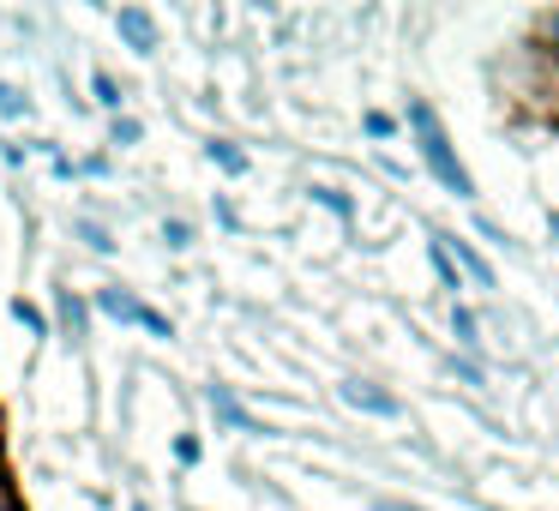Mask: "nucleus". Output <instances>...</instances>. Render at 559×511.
<instances>
[{
	"label": "nucleus",
	"instance_id": "nucleus-5",
	"mask_svg": "<svg viewBox=\"0 0 559 511\" xmlns=\"http://www.w3.org/2000/svg\"><path fill=\"white\" fill-rule=\"evenodd\" d=\"M115 25H121V37L133 43L139 55H151V43H157V31H151V19H145V13H133V7H127V13L115 19Z\"/></svg>",
	"mask_w": 559,
	"mask_h": 511
},
{
	"label": "nucleus",
	"instance_id": "nucleus-8",
	"mask_svg": "<svg viewBox=\"0 0 559 511\" xmlns=\"http://www.w3.org/2000/svg\"><path fill=\"white\" fill-rule=\"evenodd\" d=\"M211 163H223L229 175H241V169H247V157H241V151H229V145H211Z\"/></svg>",
	"mask_w": 559,
	"mask_h": 511
},
{
	"label": "nucleus",
	"instance_id": "nucleus-6",
	"mask_svg": "<svg viewBox=\"0 0 559 511\" xmlns=\"http://www.w3.org/2000/svg\"><path fill=\"white\" fill-rule=\"evenodd\" d=\"M451 331H457V343H463V349H475V343H481V325H475V313H469V307H451Z\"/></svg>",
	"mask_w": 559,
	"mask_h": 511
},
{
	"label": "nucleus",
	"instance_id": "nucleus-12",
	"mask_svg": "<svg viewBox=\"0 0 559 511\" xmlns=\"http://www.w3.org/2000/svg\"><path fill=\"white\" fill-rule=\"evenodd\" d=\"M547 37H559V13H554V19H547Z\"/></svg>",
	"mask_w": 559,
	"mask_h": 511
},
{
	"label": "nucleus",
	"instance_id": "nucleus-2",
	"mask_svg": "<svg viewBox=\"0 0 559 511\" xmlns=\"http://www.w3.org/2000/svg\"><path fill=\"white\" fill-rule=\"evenodd\" d=\"M103 313L133 319V325H145V331H151V337H169V319H163V313H151V307H139V301H127L121 289H109V295H103Z\"/></svg>",
	"mask_w": 559,
	"mask_h": 511
},
{
	"label": "nucleus",
	"instance_id": "nucleus-1",
	"mask_svg": "<svg viewBox=\"0 0 559 511\" xmlns=\"http://www.w3.org/2000/svg\"><path fill=\"white\" fill-rule=\"evenodd\" d=\"M409 127H415V139H421V157H427V169L439 175V187H451L457 199H475V181H469V169L457 163V151H451L439 115L427 109V103H409Z\"/></svg>",
	"mask_w": 559,
	"mask_h": 511
},
{
	"label": "nucleus",
	"instance_id": "nucleus-10",
	"mask_svg": "<svg viewBox=\"0 0 559 511\" xmlns=\"http://www.w3.org/2000/svg\"><path fill=\"white\" fill-rule=\"evenodd\" d=\"M0 115H25V97H19V91H7V85H0Z\"/></svg>",
	"mask_w": 559,
	"mask_h": 511
},
{
	"label": "nucleus",
	"instance_id": "nucleus-9",
	"mask_svg": "<svg viewBox=\"0 0 559 511\" xmlns=\"http://www.w3.org/2000/svg\"><path fill=\"white\" fill-rule=\"evenodd\" d=\"M313 199H319L325 211H337V217H349V199H343V193H331V187H313Z\"/></svg>",
	"mask_w": 559,
	"mask_h": 511
},
{
	"label": "nucleus",
	"instance_id": "nucleus-4",
	"mask_svg": "<svg viewBox=\"0 0 559 511\" xmlns=\"http://www.w3.org/2000/svg\"><path fill=\"white\" fill-rule=\"evenodd\" d=\"M439 247H445V253H457V265H463V271H469V277H475V283H481V289H487V283H493V265H487V259H481V253H475V247H469V241H445V235H439Z\"/></svg>",
	"mask_w": 559,
	"mask_h": 511
},
{
	"label": "nucleus",
	"instance_id": "nucleus-3",
	"mask_svg": "<svg viewBox=\"0 0 559 511\" xmlns=\"http://www.w3.org/2000/svg\"><path fill=\"white\" fill-rule=\"evenodd\" d=\"M343 403H355V409H373V415H397V397L361 385V379H349V385H343Z\"/></svg>",
	"mask_w": 559,
	"mask_h": 511
},
{
	"label": "nucleus",
	"instance_id": "nucleus-7",
	"mask_svg": "<svg viewBox=\"0 0 559 511\" xmlns=\"http://www.w3.org/2000/svg\"><path fill=\"white\" fill-rule=\"evenodd\" d=\"M433 271H439V277H445V289H463V271L451 265V253H445V247H439V241H433Z\"/></svg>",
	"mask_w": 559,
	"mask_h": 511
},
{
	"label": "nucleus",
	"instance_id": "nucleus-11",
	"mask_svg": "<svg viewBox=\"0 0 559 511\" xmlns=\"http://www.w3.org/2000/svg\"><path fill=\"white\" fill-rule=\"evenodd\" d=\"M97 103H109V109L121 103V97H115V79H109V73H97Z\"/></svg>",
	"mask_w": 559,
	"mask_h": 511
},
{
	"label": "nucleus",
	"instance_id": "nucleus-13",
	"mask_svg": "<svg viewBox=\"0 0 559 511\" xmlns=\"http://www.w3.org/2000/svg\"><path fill=\"white\" fill-rule=\"evenodd\" d=\"M391 511H421V506H391Z\"/></svg>",
	"mask_w": 559,
	"mask_h": 511
}]
</instances>
